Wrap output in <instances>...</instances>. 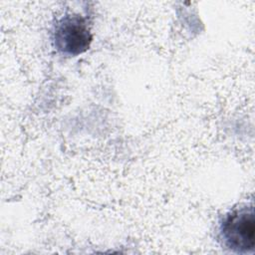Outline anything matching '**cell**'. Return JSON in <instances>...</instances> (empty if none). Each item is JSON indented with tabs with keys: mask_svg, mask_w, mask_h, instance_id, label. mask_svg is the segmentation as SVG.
Instances as JSON below:
<instances>
[{
	"mask_svg": "<svg viewBox=\"0 0 255 255\" xmlns=\"http://www.w3.org/2000/svg\"><path fill=\"white\" fill-rule=\"evenodd\" d=\"M93 40L87 21L79 15L64 16L54 32V44L57 50L68 56H78L86 52Z\"/></svg>",
	"mask_w": 255,
	"mask_h": 255,
	"instance_id": "7a4b0ae2",
	"label": "cell"
},
{
	"mask_svg": "<svg viewBox=\"0 0 255 255\" xmlns=\"http://www.w3.org/2000/svg\"><path fill=\"white\" fill-rule=\"evenodd\" d=\"M220 239L230 251L253 253L255 246V219L252 205L242 206L227 213L219 228Z\"/></svg>",
	"mask_w": 255,
	"mask_h": 255,
	"instance_id": "6da1fadb",
	"label": "cell"
}]
</instances>
